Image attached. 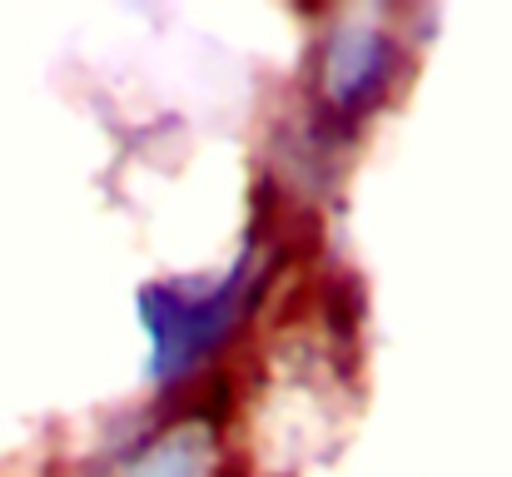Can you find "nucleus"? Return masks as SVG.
<instances>
[{
	"label": "nucleus",
	"instance_id": "2",
	"mask_svg": "<svg viewBox=\"0 0 512 477\" xmlns=\"http://www.w3.org/2000/svg\"><path fill=\"white\" fill-rule=\"evenodd\" d=\"M388 35L378 30H343L329 40V55H324V95L329 105L343 115H358L388 80Z\"/></svg>",
	"mask_w": 512,
	"mask_h": 477
},
{
	"label": "nucleus",
	"instance_id": "1",
	"mask_svg": "<svg viewBox=\"0 0 512 477\" xmlns=\"http://www.w3.org/2000/svg\"><path fill=\"white\" fill-rule=\"evenodd\" d=\"M254 289V269L239 259L219 284L209 289H189V284H155L140 294V323L150 333V373L160 383L184 378L189 368H199L219 338L239 323L244 304Z\"/></svg>",
	"mask_w": 512,
	"mask_h": 477
},
{
	"label": "nucleus",
	"instance_id": "3",
	"mask_svg": "<svg viewBox=\"0 0 512 477\" xmlns=\"http://www.w3.org/2000/svg\"><path fill=\"white\" fill-rule=\"evenodd\" d=\"M209 433L199 428H174L165 438H155L145 453L130 458V468L120 477H199L204 473V443Z\"/></svg>",
	"mask_w": 512,
	"mask_h": 477
}]
</instances>
